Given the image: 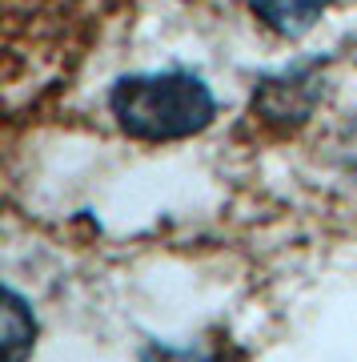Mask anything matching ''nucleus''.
Here are the masks:
<instances>
[{
	"mask_svg": "<svg viewBox=\"0 0 357 362\" xmlns=\"http://www.w3.org/2000/svg\"><path fill=\"white\" fill-rule=\"evenodd\" d=\"M121 133L137 141H185L213 125L217 101L197 73L165 69V73H128L109 93Z\"/></svg>",
	"mask_w": 357,
	"mask_h": 362,
	"instance_id": "1",
	"label": "nucleus"
},
{
	"mask_svg": "<svg viewBox=\"0 0 357 362\" xmlns=\"http://www.w3.org/2000/svg\"><path fill=\"white\" fill-rule=\"evenodd\" d=\"M329 4L333 0H249L257 21L265 28H273L277 37H289V40L305 37Z\"/></svg>",
	"mask_w": 357,
	"mask_h": 362,
	"instance_id": "2",
	"label": "nucleus"
},
{
	"mask_svg": "<svg viewBox=\"0 0 357 362\" xmlns=\"http://www.w3.org/2000/svg\"><path fill=\"white\" fill-rule=\"evenodd\" d=\"M297 93H317V85H313V65L309 69H297V73H285V77H269L261 81V93L253 97V105H261V113L273 117V121H301V105L297 101Z\"/></svg>",
	"mask_w": 357,
	"mask_h": 362,
	"instance_id": "3",
	"label": "nucleus"
},
{
	"mask_svg": "<svg viewBox=\"0 0 357 362\" xmlns=\"http://www.w3.org/2000/svg\"><path fill=\"white\" fill-rule=\"evenodd\" d=\"M0 346L4 362H25L37 346V318L28 310V302L16 294L13 286L4 290V310H0Z\"/></svg>",
	"mask_w": 357,
	"mask_h": 362,
	"instance_id": "4",
	"label": "nucleus"
},
{
	"mask_svg": "<svg viewBox=\"0 0 357 362\" xmlns=\"http://www.w3.org/2000/svg\"><path fill=\"white\" fill-rule=\"evenodd\" d=\"M145 362H229L221 346L209 350H193V346H149Z\"/></svg>",
	"mask_w": 357,
	"mask_h": 362,
	"instance_id": "5",
	"label": "nucleus"
}]
</instances>
